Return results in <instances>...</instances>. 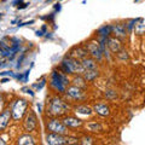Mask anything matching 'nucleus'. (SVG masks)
Instances as JSON below:
<instances>
[{"label": "nucleus", "instance_id": "nucleus-26", "mask_svg": "<svg viewBox=\"0 0 145 145\" xmlns=\"http://www.w3.org/2000/svg\"><path fill=\"white\" fill-rule=\"evenodd\" d=\"M7 81H10V79H7V78H6V79H3V80H1V82H3V84H5V82H7Z\"/></svg>", "mask_w": 145, "mask_h": 145}, {"label": "nucleus", "instance_id": "nucleus-9", "mask_svg": "<svg viewBox=\"0 0 145 145\" xmlns=\"http://www.w3.org/2000/svg\"><path fill=\"white\" fill-rule=\"evenodd\" d=\"M11 116H12L11 110H4L3 111V114L0 115V131L6 128V126L8 125V121H10Z\"/></svg>", "mask_w": 145, "mask_h": 145}, {"label": "nucleus", "instance_id": "nucleus-15", "mask_svg": "<svg viewBox=\"0 0 145 145\" xmlns=\"http://www.w3.org/2000/svg\"><path fill=\"white\" fill-rule=\"evenodd\" d=\"M18 144H21V145H33L35 144L34 142V138L31 137V135L29 134H25V135H22V137L18 139Z\"/></svg>", "mask_w": 145, "mask_h": 145}, {"label": "nucleus", "instance_id": "nucleus-11", "mask_svg": "<svg viewBox=\"0 0 145 145\" xmlns=\"http://www.w3.org/2000/svg\"><path fill=\"white\" fill-rule=\"evenodd\" d=\"M111 31L119 38H125L126 36V28L123 24H116L111 25Z\"/></svg>", "mask_w": 145, "mask_h": 145}, {"label": "nucleus", "instance_id": "nucleus-6", "mask_svg": "<svg viewBox=\"0 0 145 145\" xmlns=\"http://www.w3.org/2000/svg\"><path fill=\"white\" fill-rule=\"evenodd\" d=\"M47 127L53 133H58V134H65L67 133V126L58 120H51L48 122Z\"/></svg>", "mask_w": 145, "mask_h": 145}, {"label": "nucleus", "instance_id": "nucleus-27", "mask_svg": "<svg viewBox=\"0 0 145 145\" xmlns=\"http://www.w3.org/2000/svg\"><path fill=\"white\" fill-rule=\"evenodd\" d=\"M36 35H38V36H41V35H42V33H41V31H39V30H38V31H36Z\"/></svg>", "mask_w": 145, "mask_h": 145}, {"label": "nucleus", "instance_id": "nucleus-16", "mask_svg": "<svg viewBox=\"0 0 145 145\" xmlns=\"http://www.w3.org/2000/svg\"><path fill=\"white\" fill-rule=\"evenodd\" d=\"M85 72V79L87 81H92L98 76V69H87L84 70Z\"/></svg>", "mask_w": 145, "mask_h": 145}, {"label": "nucleus", "instance_id": "nucleus-28", "mask_svg": "<svg viewBox=\"0 0 145 145\" xmlns=\"http://www.w3.org/2000/svg\"><path fill=\"white\" fill-rule=\"evenodd\" d=\"M0 144H1V145H4V144H5V142H4V140H3L1 138H0Z\"/></svg>", "mask_w": 145, "mask_h": 145}, {"label": "nucleus", "instance_id": "nucleus-3", "mask_svg": "<svg viewBox=\"0 0 145 145\" xmlns=\"http://www.w3.org/2000/svg\"><path fill=\"white\" fill-rule=\"evenodd\" d=\"M68 110L67 104L59 98H53L51 102V106H50V111L53 115H63Z\"/></svg>", "mask_w": 145, "mask_h": 145}, {"label": "nucleus", "instance_id": "nucleus-17", "mask_svg": "<svg viewBox=\"0 0 145 145\" xmlns=\"http://www.w3.org/2000/svg\"><path fill=\"white\" fill-rule=\"evenodd\" d=\"M84 67V70H87V69H97V63L94 62L93 59H87L85 58L84 62L81 63Z\"/></svg>", "mask_w": 145, "mask_h": 145}, {"label": "nucleus", "instance_id": "nucleus-5", "mask_svg": "<svg viewBox=\"0 0 145 145\" xmlns=\"http://www.w3.org/2000/svg\"><path fill=\"white\" fill-rule=\"evenodd\" d=\"M87 51L92 54L93 58H96L98 61H101L103 58V50L98 41H91L87 46Z\"/></svg>", "mask_w": 145, "mask_h": 145}, {"label": "nucleus", "instance_id": "nucleus-25", "mask_svg": "<svg viewBox=\"0 0 145 145\" xmlns=\"http://www.w3.org/2000/svg\"><path fill=\"white\" fill-rule=\"evenodd\" d=\"M27 6H28V4H22V5L20 6V5H18V8H25Z\"/></svg>", "mask_w": 145, "mask_h": 145}, {"label": "nucleus", "instance_id": "nucleus-12", "mask_svg": "<svg viewBox=\"0 0 145 145\" xmlns=\"http://www.w3.org/2000/svg\"><path fill=\"white\" fill-rule=\"evenodd\" d=\"M63 123L67 127H79L82 125V121L79 119H75V117H65V119L63 120Z\"/></svg>", "mask_w": 145, "mask_h": 145}, {"label": "nucleus", "instance_id": "nucleus-18", "mask_svg": "<svg viewBox=\"0 0 145 145\" xmlns=\"http://www.w3.org/2000/svg\"><path fill=\"white\" fill-rule=\"evenodd\" d=\"M110 31H111V25H104V27H102V28L98 30V34L101 35L102 38L106 39V36L110 34Z\"/></svg>", "mask_w": 145, "mask_h": 145}, {"label": "nucleus", "instance_id": "nucleus-20", "mask_svg": "<svg viewBox=\"0 0 145 145\" xmlns=\"http://www.w3.org/2000/svg\"><path fill=\"white\" fill-rule=\"evenodd\" d=\"M74 84H75V86H78V87L85 88L86 87V79L81 78V76H76V78H74Z\"/></svg>", "mask_w": 145, "mask_h": 145}, {"label": "nucleus", "instance_id": "nucleus-21", "mask_svg": "<svg viewBox=\"0 0 145 145\" xmlns=\"http://www.w3.org/2000/svg\"><path fill=\"white\" fill-rule=\"evenodd\" d=\"M76 111H78L79 114H84V115H91L92 114V110H91L88 106H85V105L78 106L76 108Z\"/></svg>", "mask_w": 145, "mask_h": 145}, {"label": "nucleus", "instance_id": "nucleus-1", "mask_svg": "<svg viewBox=\"0 0 145 145\" xmlns=\"http://www.w3.org/2000/svg\"><path fill=\"white\" fill-rule=\"evenodd\" d=\"M62 68L65 72H68V74H75V72H82L84 71L82 64H81L78 59H74V58H71V57L63 59Z\"/></svg>", "mask_w": 145, "mask_h": 145}, {"label": "nucleus", "instance_id": "nucleus-23", "mask_svg": "<svg viewBox=\"0 0 145 145\" xmlns=\"http://www.w3.org/2000/svg\"><path fill=\"white\" fill-rule=\"evenodd\" d=\"M4 104H5V102H4V97H3V94H0V111L4 109Z\"/></svg>", "mask_w": 145, "mask_h": 145}, {"label": "nucleus", "instance_id": "nucleus-10", "mask_svg": "<svg viewBox=\"0 0 145 145\" xmlns=\"http://www.w3.org/2000/svg\"><path fill=\"white\" fill-rule=\"evenodd\" d=\"M67 94H68L69 97L74 98V99H80V98H82V91H81L80 87H78V86H74V87L68 88Z\"/></svg>", "mask_w": 145, "mask_h": 145}, {"label": "nucleus", "instance_id": "nucleus-4", "mask_svg": "<svg viewBox=\"0 0 145 145\" xmlns=\"http://www.w3.org/2000/svg\"><path fill=\"white\" fill-rule=\"evenodd\" d=\"M27 106H28V104H27L25 101H23V99H20V101H17L15 103V105H13L12 108V117L15 120H20L22 119V116L24 115V112L27 110Z\"/></svg>", "mask_w": 145, "mask_h": 145}, {"label": "nucleus", "instance_id": "nucleus-24", "mask_svg": "<svg viewBox=\"0 0 145 145\" xmlns=\"http://www.w3.org/2000/svg\"><path fill=\"white\" fill-rule=\"evenodd\" d=\"M28 74H29V71H25V74H24V81H27V76H28ZM17 79L18 80H22V79H23V75H18Z\"/></svg>", "mask_w": 145, "mask_h": 145}, {"label": "nucleus", "instance_id": "nucleus-7", "mask_svg": "<svg viewBox=\"0 0 145 145\" xmlns=\"http://www.w3.org/2000/svg\"><path fill=\"white\" fill-rule=\"evenodd\" d=\"M46 142L47 144H51V145H63V144H67V138L62 137V134L52 132L51 134H47Z\"/></svg>", "mask_w": 145, "mask_h": 145}, {"label": "nucleus", "instance_id": "nucleus-2", "mask_svg": "<svg viewBox=\"0 0 145 145\" xmlns=\"http://www.w3.org/2000/svg\"><path fill=\"white\" fill-rule=\"evenodd\" d=\"M69 84V80L68 78L62 74V72H56L54 71L52 74V79H51V86L56 89V91H59V92H63L65 88V86Z\"/></svg>", "mask_w": 145, "mask_h": 145}, {"label": "nucleus", "instance_id": "nucleus-8", "mask_svg": "<svg viewBox=\"0 0 145 145\" xmlns=\"http://www.w3.org/2000/svg\"><path fill=\"white\" fill-rule=\"evenodd\" d=\"M35 127H36V117L34 112H30L24 121V128L27 132H31V131L35 129Z\"/></svg>", "mask_w": 145, "mask_h": 145}, {"label": "nucleus", "instance_id": "nucleus-13", "mask_svg": "<svg viewBox=\"0 0 145 145\" xmlns=\"http://www.w3.org/2000/svg\"><path fill=\"white\" fill-rule=\"evenodd\" d=\"M108 42H109L108 46H109V48L111 50V52L116 53V52H119L121 50V42L117 39H109Z\"/></svg>", "mask_w": 145, "mask_h": 145}, {"label": "nucleus", "instance_id": "nucleus-29", "mask_svg": "<svg viewBox=\"0 0 145 145\" xmlns=\"http://www.w3.org/2000/svg\"><path fill=\"white\" fill-rule=\"evenodd\" d=\"M1 16H3V13H0V17H1Z\"/></svg>", "mask_w": 145, "mask_h": 145}, {"label": "nucleus", "instance_id": "nucleus-19", "mask_svg": "<svg viewBox=\"0 0 145 145\" xmlns=\"http://www.w3.org/2000/svg\"><path fill=\"white\" fill-rule=\"evenodd\" d=\"M75 52L76 53H72V56H76L78 58H82V59H85L86 56H87V50L81 48V47L75 48Z\"/></svg>", "mask_w": 145, "mask_h": 145}, {"label": "nucleus", "instance_id": "nucleus-14", "mask_svg": "<svg viewBox=\"0 0 145 145\" xmlns=\"http://www.w3.org/2000/svg\"><path fill=\"white\" fill-rule=\"evenodd\" d=\"M94 111L101 116H108L109 112H110L109 111V108L105 104H97V105H94Z\"/></svg>", "mask_w": 145, "mask_h": 145}, {"label": "nucleus", "instance_id": "nucleus-22", "mask_svg": "<svg viewBox=\"0 0 145 145\" xmlns=\"http://www.w3.org/2000/svg\"><path fill=\"white\" fill-rule=\"evenodd\" d=\"M88 128H89L91 131H93V132H97V129H99V131L102 129V126L98 125V123H96V122H93V123H89V125H88Z\"/></svg>", "mask_w": 145, "mask_h": 145}]
</instances>
